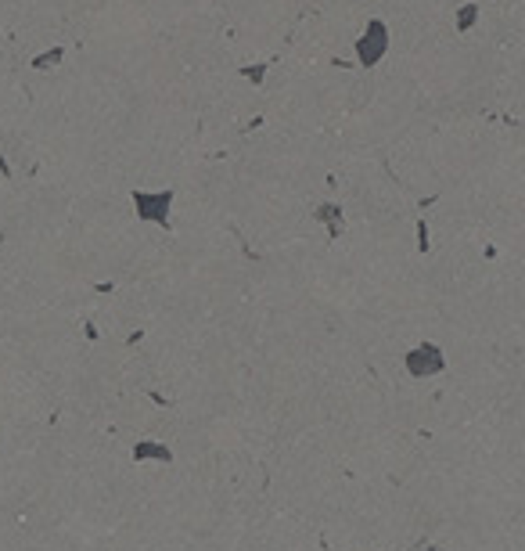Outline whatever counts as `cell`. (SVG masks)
Masks as SVG:
<instances>
[{
    "instance_id": "cell-1",
    "label": "cell",
    "mask_w": 525,
    "mask_h": 551,
    "mask_svg": "<svg viewBox=\"0 0 525 551\" xmlns=\"http://www.w3.org/2000/svg\"><path fill=\"white\" fill-rule=\"evenodd\" d=\"M357 50H360L364 65H374V62H378V54L385 50V26H381V22H371V26H367V33L360 36Z\"/></svg>"
},
{
    "instance_id": "cell-2",
    "label": "cell",
    "mask_w": 525,
    "mask_h": 551,
    "mask_svg": "<svg viewBox=\"0 0 525 551\" xmlns=\"http://www.w3.org/2000/svg\"><path fill=\"white\" fill-rule=\"evenodd\" d=\"M62 58H65V47H50V54H43V58H36L33 65H36V69H50V65H58Z\"/></svg>"
},
{
    "instance_id": "cell-3",
    "label": "cell",
    "mask_w": 525,
    "mask_h": 551,
    "mask_svg": "<svg viewBox=\"0 0 525 551\" xmlns=\"http://www.w3.org/2000/svg\"><path fill=\"white\" fill-rule=\"evenodd\" d=\"M475 15H479V8H475V4H468V8H460V15H457L460 22H457V26H460V29H468V26L475 22Z\"/></svg>"
}]
</instances>
